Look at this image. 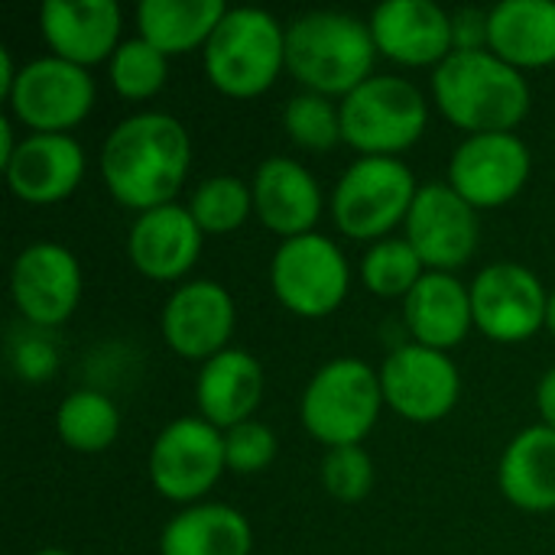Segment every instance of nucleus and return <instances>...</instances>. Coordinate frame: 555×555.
I'll return each instance as SVG.
<instances>
[{
    "label": "nucleus",
    "instance_id": "nucleus-21",
    "mask_svg": "<svg viewBox=\"0 0 555 555\" xmlns=\"http://www.w3.org/2000/svg\"><path fill=\"white\" fill-rule=\"evenodd\" d=\"M250 192L254 215L267 231L280 234L283 241L312 234L325 208L319 179L299 159L289 156H267L254 169Z\"/></svg>",
    "mask_w": 555,
    "mask_h": 555
},
{
    "label": "nucleus",
    "instance_id": "nucleus-17",
    "mask_svg": "<svg viewBox=\"0 0 555 555\" xmlns=\"http://www.w3.org/2000/svg\"><path fill=\"white\" fill-rule=\"evenodd\" d=\"M367 26L377 55H387L397 65L439 68L455 52L452 13L436 0H384L374 7Z\"/></svg>",
    "mask_w": 555,
    "mask_h": 555
},
{
    "label": "nucleus",
    "instance_id": "nucleus-29",
    "mask_svg": "<svg viewBox=\"0 0 555 555\" xmlns=\"http://www.w3.org/2000/svg\"><path fill=\"white\" fill-rule=\"evenodd\" d=\"M189 211H192V218L205 237L231 234L254 215L250 182L228 176V172L211 176V179L195 185V192L189 198Z\"/></svg>",
    "mask_w": 555,
    "mask_h": 555
},
{
    "label": "nucleus",
    "instance_id": "nucleus-5",
    "mask_svg": "<svg viewBox=\"0 0 555 555\" xmlns=\"http://www.w3.org/2000/svg\"><path fill=\"white\" fill-rule=\"evenodd\" d=\"M380 374L361 358H332L306 384L299 420L325 449L361 446L384 410Z\"/></svg>",
    "mask_w": 555,
    "mask_h": 555
},
{
    "label": "nucleus",
    "instance_id": "nucleus-36",
    "mask_svg": "<svg viewBox=\"0 0 555 555\" xmlns=\"http://www.w3.org/2000/svg\"><path fill=\"white\" fill-rule=\"evenodd\" d=\"M452 39L455 49H488V13L475 7L452 13Z\"/></svg>",
    "mask_w": 555,
    "mask_h": 555
},
{
    "label": "nucleus",
    "instance_id": "nucleus-37",
    "mask_svg": "<svg viewBox=\"0 0 555 555\" xmlns=\"http://www.w3.org/2000/svg\"><path fill=\"white\" fill-rule=\"evenodd\" d=\"M537 410H540L543 426L555 429V367H550L537 384Z\"/></svg>",
    "mask_w": 555,
    "mask_h": 555
},
{
    "label": "nucleus",
    "instance_id": "nucleus-20",
    "mask_svg": "<svg viewBox=\"0 0 555 555\" xmlns=\"http://www.w3.org/2000/svg\"><path fill=\"white\" fill-rule=\"evenodd\" d=\"M124 13L117 0H46L39 7V33L52 55L81 68L111 62L120 39Z\"/></svg>",
    "mask_w": 555,
    "mask_h": 555
},
{
    "label": "nucleus",
    "instance_id": "nucleus-39",
    "mask_svg": "<svg viewBox=\"0 0 555 555\" xmlns=\"http://www.w3.org/2000/svg\"><path fill=\"white\" fill-rule=\"evenodd\" d=\"M20 140L13 137V117H0V166L16 153Z\"/></svg>",
    "mask_w": 555,
    "mask_h": 555
},
{
    "label": "nucleus",
    "instance_id": "nucleus-15",
    "mask_svg": "<svg viewBox=\"0 0 555 555\" xmlns=\"http://www.w3.org/2000/svg\"><path fill=\"white\" fill-rule=\"evenodd\" d=\"M533 169L530 146L517 133H472L449 159V185L475 208L514 202Z\"/></svg>",
    "mask_w": 555,
    "mask_h": 555
},
{
    "label": "nucleus",
    "instance_id": "nucleus-38",
    "mask_svg": "<svg viewBox=\"0 0 555 555\" xmlns=\"http://www.w3.org/2000/svg\"><path fill=\"white\" fill-rule=\"evenodd\" d=\"M16 75H20V68L13 65V52H10V49H0V94H3V98L10 94Z\"/></svg>",
    "mask_w": 555,
    "mask_h": 555
},
{
    "label": "nucleus",
    "instance_id": "nucleus-6",
    "mask_svg": "<svg viewBox=\"0 0 555 555\" xmlns=\"http://www.w3.org/2000/svg\"><path fill=\"white\" fill-rule=\"evenodd\" d=\"M341 140L361 156H397L429 127L423 91L400 75H371L338 101Z\"/></svg>",
    "mask_w": 555,
    "mask_h": 555
},
{
    "label": "nucleus",
    "instance_id": "nucleus-2",
    "mask_svg": "<svg viewBox=\"0 0 555 555\" xmlns=\"http://www.w3.org/2000/svg\"><path fill=\"white\" fill-rule=\"evenodd\" d=\"M433 98L442 117L465 130V137L514 133L533 104L524 72L491 49H455L433 68Z\"/></svg>",
    "mask_w": 555,
    "mask_h": 555
},
{
    "label": "nucleus",
    "instance_id": "nucleus-34",
    "mask_svg": "<svg viewBox=\"0 0 555 555\" xmlns=\"http://www.w3.org/2000/svg\"><path fill=\"white\" fill-rule=\"evenodd\" d=\"M276 452H280V439L260 420H247V423L224 433L228 472H234V475H260V472H267L276 462Z\"/></svg>",
    "mask_w": 555,
    "mask_h": 555
},
{
    "label": "nucleus",
    "instance_id": "nucleus-41",
    "mask_svg": "<svg viewBox=\"0 0 555 555\" xmlns=\"http://www.w3.org/2000/svg\"><path fill=\"white\" fill-rule=\"evenodd\" d=\"M36 555H72L68 550H55V546H49V550H39Z\"/></svg>",
    "mask_w": 555,
    "mask_h": 555
},
{
    "label": "nucleus",
    "instance_id": "nucleus-12",
    "mask_svg": "<svg viewBox=\"0 0 555 555\" xmlns=\"http://www.w3.org/2000/svg\"><path fill=\"white\" fill-rule=\"evenodd\" d=\"M468 289L475 328L485 338L498 345H520L546 328L550 293L533 270L514 260H494L478 270Z\"/></svg>",
    "mask_w": 555,
    "mask_h": 555
},
{
    "label": "nucleus",
    "instance_id": "nucleus-40",
    "mask_svg": "<svg viewBox=\"0 0 555 555\" xmlns=\"http://www.w3.org/2000/svg\"><path fill=\"white\" fill-rule=\"evenodd\" d=\"M546 328L555 335V289L550 293V309H546Z\"/></svg>",
    "mask_w": 555,
    "mask_h": 555
},
{
    "label": "nucleus",
    "instance_id": "nucleus-9",
    "mask_svg": "<svg viewBox=\"0 0 555 555\" xmlns=\"http://www.w3.org/2000/svg\"><path fill=\"white\" fill-rule=\"evenodd\" d=\"M150 481L156 494L172 504L192 507L228 472L224 433L202 416H179L150 446Z\"/></svg>",
    "mask_w": 555,
    "mask_h": 555
},
{
    "label": "nucleus",
    "instance_id": "nucleus-3",
    "mask_svg": "<svg viewBox=\"0 0 555 555\" xmlns=\"http://www.w3.org/2000/svg\"><path fill=\"white\" fill-rule=\"evenodd\" d=\"M371 26L341 10H309L286 26V72L325 98H345L374 75Z\"/></svg>",
    "mask_w": 555,
    "mask_h": 555
},
{
    "label": "nucleus",
    "instance_id": "nucleus-10",
    "mask_svg": "<svg viewBox=\"0 0 555 555\" xmlns=\"http://www.w3.org/2000/svg\"><path fill=\"white\" fill-rule=\"evenodd\" d=\"M94 98L98 85L91 72L49 52L20 65L7 104L10 117L29 133H68L91 114Z\"/></svg>",
    "mask_w": 555,
    "mask_h": 555
},
{
    "label": "nucleus",
    "instance_id": "nucleus-33",
    "mask_svg": "<svg viewBox=\"0 0 555 555\" xmlns=\"http://www.w3.org/2000/svg\"><path fill=\"white\" fill-rule=\"evenodd\" d=\"M322 488L338 504H361L374 491V459L364 446L328 449L322 459Z\"/></svg>",
    "mask_w": 555,
    "mask_h": 555
},
{
    "label": "nucleus",
    "instance_id": "nucleus-11",
    "mask_svg": "<svg viewBox=\"0 0 555 555\" xmlns=\"http://www.w3.org/2000/svg\"><path fill=\"white\" fill-rule=\"evenodd\" d=\"M384 403L406 423L433 426L446 420L462 397V374L449 351L426 345H400L377 367Z\"/></svg>",
    "mask_w": 555,
    "mask_h": 555
},
{
    "label": "nucleus",
    "instance_id": "nucleus-14",
    "mask_svg": "<svg viewBox=\"0 0 555 555\" xmlns=\"http://www.w3.org/2000/svg\"><path fill=\"white\" fill-rule=\"evenodd\" d=\"M81 263L78 257L52 241L29 244L10 267V296L16 312L33 328L65 325L81 302Z\"/></svg>",
    "mask_w": 555,
    "mask_h": 555
},
{
    "label": "nucleus",
    "instance_id": "nucleus-7",
    "mask_svg": "<svg viewBox=\"0 0 555 555\" xmlns=\"http://www.w3.org/2000/svg\"><path fill=\"white\" fill-rule=\"evenodd\" d=\"M416 176L397 156H358L332 192V221L351 241H384L416 202Z\"/></svg>",
    "mask_w": 555,
    "mask_h": 555
},
{
    "label": "nucleus",
    "instance_id": "nucleus-1",
    "mask_svg": "<svg viewBox=\"0 0 555 555\" xmlns=\"http://www.w3.org/2000/svg\"><path fill=\"white\" fill-rule=\"evenodd\" d=\"M189 169V130L166 111L130 114L101 143V179L111 198L137 215L172 205Z\"/></svg>",
    "mask_w": 555,
    "mask_h": 555
},
{
    "label": "nucleus",
    "instance_id": "nucleus-26",
    "mask_svg": "<svg viewBox=\"0 0 555 555\" xmlns=\"http://www.w3.org/2000/svg\"><path fill=\"white\" fill-rule=\"evenodd\" d=\"M254 527L231 507L202 501L182 507L159 533V555H250Z\"/></svg>",
    "mask_w": 555,
    "mask_h": 555
},
{
    "label": "nucleus",
    "instance_id": "nucleus-24",
    "mask_svg": "<svg viewBox=\"0 0 555 555\" xmlns=\"http://www.w3.org/2000/svg\"><path fill=\"white\" fill-rule=\"evenodd\" d=\"M488 49L514 68L555 62V0H501L488 10Z\"/></svg>",
    "mask_w": 555,
    "mask_h": 555
},
{
    "label": "nucleus",
    "instance_id": "nucleus-30",
    "mask_svg": "<svg viewBox=\"0 0 555 555\" xmlns=\"http://www.w3.org/2000/svg\"><path fill=\"white\" fill-rule=\"evenodd\" d=\"M426 276V263L406 237H384L361 260L364 286L380 299H406Z\"/></svg>",
    "mask_w": 555,
    "mask_h": 555
},
{
    "label": "nucleus",
    "instance_id": "nucleus-22",
    "mask_svg": "<svg viewBox=\"0 0 555 555\" xmlns=\"http://www.w3.org/2000/svg\"><path fill=\"white\" fill-rule=\"evenodd\" d=\"M263 400V367L244 348H224L198 367L195 406L198 416L221 433L254 420Z\"/></svg>",
    "mask_w": 555,
    "mask_h": 555
},
{
    "label": "nucleus",
    "instance_id": "nucleus-32",
    "mask_svg": "<svg viewBox=\"0 0 555 555\" xmlns=\"http://www.w3.org/2000/svg\"><path fill=\"white\" fill-rule=\"evenodd\" d=\"M283 127H286L289 140L309 153H328L332 146L345 143L338 104L315 91H299L289 98V104L283 111Z\"/></svg>",
    "mask_w": 555,
    "mask_h": 555
},
{
    "label": "nucleus",
    "instance_id": "nucleus-19",
    "mask_svg": "<svg viewBox=\"0 0 555 555\" xmlns=\"http://www.w3.org/2000/svg\"><path fill=\"white\" fill-rule=\"evenodd\" d=\"M205 234L195 224L189 205H159L133 218L127 234V257L137 273L156 283H176L182 280L198 254H202Z\"/></svg>",
    "mask_w": 555,
    "mask_h": 555
},
{
    "label": "nucleus",
    "instance_id": "nucleus-13",
    "mask_svg": "<svg viewBox=\"0 0 555 555\" xmlns=\"http://www.w3.org/2000/svg\"><path fill=\"white\" fill-rule=\"evenodd\" d=\"M403 237L416 247L426 270L455 273L465 267L481 241L478 208L468 205L449 182H426L403 221Z\"/></svg>",
    "mask_w": 555,
    "mask_h": 555
},
{
    "label": "nucleus",
    "instance_id": "nucleus-16",
    "mask_svg": "<svg viewBox=\"0 0 555 555\" xmlns=\"http://www.w3.org/2000/svg\"><path fill=\"white\" fill-rule=\"evenodd\" d=\"M237 325V306L228 286L215 280H192L172 289L159 312L163 341L185 361H211L231 348Z\"/></svg>",
    "mask_w": 555,
    "mask_h": 555
},
{
    "label": "nucleus",
    "instance_id": "nucleus-4",
    "mask_svg": "<svg viewBox=\"0 0 555 555\" xmlns=\"http://www.w3.org/2000/svg\"><path fill=\"white\" fill-rule=\"evenodd\" d=\"M208 81L228 98H257L286 68V26L260 7H228L202 49Z\"/></svg>",
    "mask_w": 555,
    "mask_h": 555
},
{
    "label": "nucleus",
    "instance_id": "nucleus-27",
    "mask_svg": "<svg viewBox=\"0 0 555 555\" xmlns=\"http://www.w3.org/2000/svg\"><path fill=\"white\" fill-rule=\"evenodd\" d=\"M224 13V0H143L137 7V26L146 42L172 59L205 49Z\"/></svg>",
    "mask_w": 555,
    "mask_h": 555
},
{
    "label": "nucleus",
    "instance_id": "nucleus-28",
    "mask_svg": "<svg viewBox=\"0 0 555 555\" xmlns=\"http://www.w3.org/2000/svg\"><path fill=\"white\" fill-rule=\"evenodd\" d=\"M55 433L72 452L98 455L117 442L120 410L104 390L94 387L72 390L55 410Z\"/></svg>",
    "mask_w": 555,
    "mask_h": 555
},
{
    "label": "nucleus",
    "instance_id": "nucleus-8",
    "mask_svg": "<svg viewBox=\"0 0 555 555\" xmlns=\"http://www.w3.org/2000/svg\"><path fill=\"white\" fill-rule=\"evenodd\" d=\"M270 289L286 312L299 319H325L348 299V257L328 234L315 231L280 241L270 260Z\"/></svg>",
    "mask_w": 555,
    "mask_h": 555
},
{
    "label": "nucleus",
    "instance_id": "nucleus-31",
    "mask_svg": "<svg viewBox=\"0 0 555 555\" xmlns=\"http://www.w3.org/2000/svg\"><path fill=\"white\" fill-rule=\"evenodd\" d=\"M107 78L124 101H150L169 78V55H163L143 36L124 39L107 62Z\"/></svg>",
    "mask_w": 555,
    "mask_h": 555
},
{
    "label": "nucleus",
    "instance_id": "nucleus-35",
    "mask_svg": "<svg viewBox=\"0 0 555 555\" xmlns=\"http://www.w3.org/2000/svg\"><path fill=\"white\" fill-rule=\"evenodd\" d=\"M13 364H16V374L26 377V380H42L55 371V351L46 345V341H20L16 351H13Z\"/></svg>",
    "mask_w": 555,
    "mask_h": 555
},
{
    "label": "nucleus",
    "instance_id": "nucleus-18",
    "mask_svg": "<svg viewBox=\"0 0 555 555\" xmlns=\"http://www.w3.org/2000/svg\"><path fill=\"white\" fill-rule=\"evenodd\" d=\"M10 192L26 205H55L85 179V146L72 133H26L3 163Z\"/></svg>",
    "mask_w": 555,
    "mask_h": 555
},
{
    "label": "nucleus",
    "instance_id": "nucleus-25",
    "mask_svg": "<svg viewBox=\"0 0 555 555\" xmlns=\"http://www.w3.org/2000/svg\"><path fill=\"white\" fill-rule=\"evenodd\" d=\"M498 485L517 511H555V429L537 423L517 433L501 455Z\"/></svg>",
    "mask_w": 555,
    "mask_h": 555
},
{
    "label": "nucleus",
    "instance_id": "nucleus-23",
    "mask_svg": "<svg viewBox=\"0 0 555 555\" xmlns=\"http://www.w3.org/2000/svg\"><path fill=\"white\" fill-rule=\"evenodd\" d=\"M403 322L416 345L452 351L475 328L472 289L455 273L426 270L416 289L403 299Z\"/></svg>",
    "mask_w": 555,
    "mask_h": 555
}]
</instances>
